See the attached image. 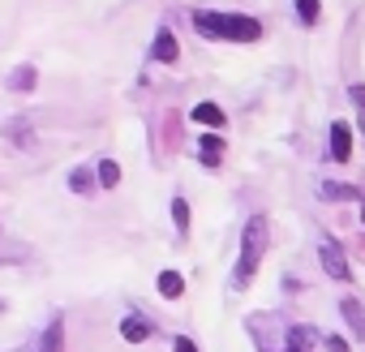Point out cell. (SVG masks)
<instances>
[{
    "label": "cell",
    "mask_w": 365,
    "mask_h": 352,
    "mask_svg": "<svg viewBox=\"0 0 365 352\" xmlns=\"http://www.w3.org/2000/svg\"><path fill=\"white\" fill-rule=\"evenodd\" d=\"M198 155H202V163H207V167H220V163H224V142H220L215 133H202Z\"/></svg>",
    "instance_id": "8"
},
{
    "label": "cell",
    "mask_w": 365,
    "mask_h": 352,
    "mask_svg": "<svg viewBox=\"0 0 365 352\" xmlns=\"http://www.w3.org/2000/svg\"><path fill=\"white\" fill-rule=\"evenodd\" d=\"M267 241H271V224L267 215H254L241 232V258H237V271H232V288H250L258 266H262V254H267Z\"/></svg>",
    "instance_id": "2"
},
{
    "label": "cell",
    "mask_w": 365,
    "mask_h": 352,
    "mask_svg": "<svg viewBox=\"0 0 365 352\" xmlns=\"http://www.w3.org/2000/svg\"><path fill=\"white\" fill-rule=\"evenodd\" d=\"M172 219H176V232L190 237V202L185 198H172Z\"/></svg>",
    "instance_id": "13"
},
{
    "label": "cell",
    "mask_w": 365,
    "mask_h": 352,
    "mask_svg": "<svg viewBox=\"0 0 365 352\" xmlns=\"http://www.w3.org/2000/svg\"><path fill=\"white\" fill-rule=\"evenodd\" d=\"M356 202H361V219H365V194H361V198H356Z\"/></svg>",
    "instance_id": "22"
},
{
    "label": "cell",
    "mask_w": 365,
    "mask_h": 352,
    "mask_svg": "<svg viewBox=\"0 0 365 352\" xmlns=\"http://www.w3.org/2000/svg\"><path fill=\"white\" fill-rule=\"evenodd\" d=\"M73 190H82V194L91 190V176H86V172H73Z\"/></svg>",
    "instance_id": "19"
},
{
    "label": "cell",
    "mask_w": 365,
    "mask_h": 352,
    "mask_svg": "<svg viewBox=\"0 0 365 352\" xmlns=\"http://www.w3.org/2000/svg\"><path fill=\"white\" fill-rule=\"evenodd\" d=\"M348 155H352V129H348L344 120H335V125H331V159L344 163Z\"/></svg>",
    "instance_id": "7"
},
{
    "label": "cell",
    "mask_w": 365,
    "mask_h": 352,
    "mask_svg": "<svg viewBox=\"0 0 365 352\" xmlns=\"http://www.w3.org/2000/svg\"><path fill=\"white\" fill-rule=\"evenodd\" d=\"M322 198H327V202H348V198H361V194H356L352 185H335V181H327V185H322Z\"/></svg>",
    "instance_id": "14"
},
{
    "label": "cell",
    "mask_w": 365,
    "mask_h": 352,
    "mask_svg": "<svg viewBox=\"0 0 365 352\" xmlns=\"http://www.w3.org/2000/svg\"><path fill=\"white\" fill-rule=\"evenodd\" d=\"M150 331H155V326H150V318H146V314H129V318L120 322L125 343H146V339H150Z\"/></svg>",
    "instance_id": "5"
},
{
    "label": "cell",
    "mask_w": 365,
    "mask_h": 352,
    "mask_svg": "<svg viewBox=\"0 0 365 352\" xmlns=\"http://www.w3.org/2000/svg\"><path fill=\"white\" fill-rule=\"evenodd\" d=\"M31 82H35V69H31V65H22V69L14 73V90H22V86H31Z\"/></svg>",
    "instance_id": "17"
},
{
    "label": "cell",
    "mask_w": 365,
    "mask_h": 352,
    "mask_svg": "<svg viewBox=\"0 0 365 352\" xmlns=\"http://www.w3.org/2000/svg\"><path fill=\"white\" fill-rule=\"evenodd\" d=\"M297 18L301 22H318V0H297Z\"/></svg>",
    "instance_id": "15"
},
{
    "label": "cell",
    "mask_w": 365,
    "mask_h": 352,
    "mask_svg": "<svg viewBox=\"0 0 365 352\" xmlns=\"http://www.w3.org/2000/svg\"><path fill=\"white\" fill-rule=\"evenodd\" d=\"M150 56H155L159 65H172V61L180 56V43H176V35H172L168 26H159V35H155V48H150Z\"/></svg>",
    "instance_id": "4"
},
{
    "label": "cell",
    "mask_w": 365,
    "mask_h": 352,
    "mask_svg": "<svg viewBox=\"0 0 365 352\" xmlns=\"http://www.w3.org/2000/svg\"><path fill=\"white\" fill-rule=\"evenodd\" d=\"M361 129H365V125H361Z\"/></svg>",
    "instance_id": "23"
},
{
    "label": "cell",
    "mask_w": 365,
    "mask_h": 352,
    "mask_svg": "<svg viewBox=\"0 0 365 352\" xmlns=\"http://www.w3.org/2000/svg\"><path fill=\"white\" fill-rule=\"evenodd\" d=\"M194 31L202 39H224V43H254L262 35V26L245 14H220V9H198L194 14Z\"/></svg>",
    "instance_id": "1"
},
{
    "label": "cell",
    "mask_w": 365,
    "mask_h": 352,
    "mask_svg": "<svg viewBox=\"0 0 365 352\" xmlns=\"http://www.w3.org/2000/svg\"><path fill=\"white\" fill-rule=\"evenodd\" d=\"M352 99H356V103L365 108V86H352Z\"/></svg>",
    "instance_id": "21"
},
{
    "label": "cell",
    "mask_w": 365,
    "mask_h": 352,
    "mask_svg": "<svg viewBox=\"0 0 365 352\" xmlns=\"http://www.w3.org/2000/svg\"><path fill=\"white\" fill-rule=\"evenodd\" d=\"M95 181H99L103 190H116V185H120V167H116L112 159H99V167H95Z\"/></svg>",
    "instance_id": "11"
},
{
    "label": "cell",
    "mask_w": 365,
    "mask_h": 352,
    "mask_svg": "<svg viewBox=\"0 0 365 352\" xmlns=\"http://www.w3.org/2000/svg\"><path fill=\"white\" fill-rule=\"evenodd\" d=\"M318 258H322V271H327L331 279H339V284L352 279V266H348V258H344V249H339L335 241H322V245H318Z\"/></svg>",
    "instance_id": "3"
},
{
    "label": "cell",
    "mask_w": 365,
    "mask_h": 352,
    "mask_svg": "<svg viewBox=\"0 0 365 352\" xmlns=\"http://www.w3.org/2000/svg\"><path fill=\"white\" fill-rule=\"evenodd\" d=\"M309 348H314L309 326H292V331H288V352H309Z\"/></svg>",
    "instance_id": "12"
},
{
    "label": "cell",
    "mask_w": 365,
    "mask_h": 352,
    "mask_svg": "<svg viewBox=\"0 0 365 352\" xmlns=\"http://www.w3.org/2000/svg\"><path fill=\"white\" fill-rule=\"evenodd\" d=\"M339 314H344V322L352 326V335L365 343V305H361L356 296H344V301H339Z\"/></svg>",
    "instance_id": "6"
},
{
    "label": "cell",
    "mask_w": 365,
    "mask_h": 352,
    "mask_svg": "<svg viewBox=\"0 0 365 352\" xmlns=\"http://www.w3.org/2000/svg\"><path fill=\"white\" fill-rule=\"evenodd\" d=\"M155 288H159V296H168V301H176V296H185V279H180L176 271H159Z\"/></svg>",
    "instance_id": "9"
},
{
    "label": "cell",
    "mask_w": 365,
    "mask_h": 352,
    "mask_svg": "<svg viewBox=\"0 0 365 352\" xmlns=\"http://www.w3.org/2000/svg\"><path fill=\"white\" fill-rule=\"evenodd\" d=\"M194 120L207 125V129H220V125H224V108H220V103H198V108H194Z\"/></svg>",
    "instance_id": "10"
},
{
    "label": "cell",
    "mask_w": 365,
    "mask_h": 352,
    "mask_svg": "<svg viewBox=\"0 0 365 352\" xmlns=\"http://www.w3.org/2000/svg\"><path fill=\"white\" fill-rule=\"evenodd\" d=\"M172 352H198V343L185 339V335H176V339H172Z\"/></svg>",
    "instance_id": "18"
},
{
    "label": "cell",
    "mask_w": 365,
    "mask_h": 352,
    "mask_svg": "<svg viewBox=\"0 0 365 352\" xmlns=\"http://www.w3.org/2000/svg\"><path fill=\"white\" fill-rule=\"evenodd\" d=\"M43 352H61V322L48 326V339H43Z\"/></svg>",
    "instance_id": "16"
},
{
    "label": "cell",
    "mask_w": 365,
    "mask_h": 352,
    "mask_svg": "<svg viewBox=\"0 0 365 352\" xmlns=\"http://www.w3.org/2000/svg\"><path fill=\"white\" fill-rule=\"evenodd\" d=\"M327 348H331V352H348V343H344V339H327Z\"/></svg>",
    "instance_id": "20"
}]
</instances>
